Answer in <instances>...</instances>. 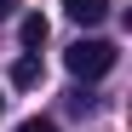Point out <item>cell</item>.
Returning a JSON list of instances; mask_svg holds the SVG:
<instances>
[{"label": "cell", "instance_id": "cell-5", "mask_svg": "<svg viewBox=\"0 0 132 132\" xmlns=\"http://www.w3.org/2000/svg\"><path fill=\"white\" fill-rule=\"evenodd\" d=\"M17 132H57V121H46V115H29V121L17 126Z\"/></svg>", "mask_w": 132, "mask_h": 132}, {"label": "cell", "instance_id": "cell-2", "mask_svg": "<svg viewBox=\"0 0 132 132\" xmlns=\"http://www.w3.org/2000/svg\"><path fill=\"white\" fill-rule=\"evenodd\" d=\"M63 12H69L75 23H103V17H109V0H63Z\"/></svg>", "mask_w": 132, "mask_h": 132}, {"label": "cell", "instance_id": "cell-6", "mask_svg": "<svg viewBox=\"0 0 132 132\" xmlns=\"http://www.w3.org/2000/svg\"><path fill=\"white\" fill-rule=\"evenodd\" d=\"M12 12H17V0H0V23H6V17H12Z\"/></svg>", "mask_w": 132, "mask_h": 132}, {"label": "cell", "instance_id": "cell-4", "mask_svg": "<svg viewBox=\"0 0 132 132\" xmlns=\"http://www.w3.org/2000/svg\"><path fill=\"white\" fill-rule=\"evenodd\" d=\"M40 80V57H17L12 63V86H35Z\"/></svg>", "mask_w": 132, "mask_h": 132}, {"label": "cell", "instance_id": "cell-1", "mask_svg": "<svg viewBox=\"0 0 132 132\" xmlns=\"http://www.w3.org/2000/svg\"><path fill=\"white\" fill-rule=\"evenodd\" d=\"M115 46L109 40H75L69 52H63V63H69V75H80V80H98V75H109L115 69Z\"/></svg>", "mask_w": 132, "mask_h": 132}, {"label": "cell", "instance_id": "cell-3", "mask_svg": "<svg viewBox=\"0 0 132 132\" xmlns=\"http://www.w3.org/2000/svg\"><path fill=\"white\" fill-rule=\"evenodd\" d=\"M17 35H23V46L35 52V46H46V35H52V29H46V17H40V12H29L23 23H17Z\"/></svg>", "mask_w": 132, "mask_h": 132}, {"label": "cell", "instance_id": "cell-7", "mask_svg": "<svg viewBox=\"0 0 132 132\" xmlns=\"http://www.w3.org/2000/svg\"><path fill=\"white\" fill-rule=\"evenodd\" d=\"M0 109H6V98H0Z\"/></svg>", "mask_w": 132, "mask_h": 132}]
</instances>
